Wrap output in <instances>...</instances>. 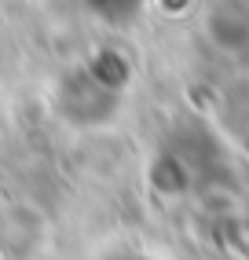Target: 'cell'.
Returning <instances> with one entry per match:
<instances>
[{
    "label": "cell",
    "mask_w": 249,
    "mask_h": 260,
    "mask_svg": "<svg viewBox=\"0 0 249 260\" xmlns=\"http://www.w3.org/2000/svg\"><path fill=\"white\" fill-rule=\"evenodd\" d=\"M129 66L117 59V51H96L81 66H70L55 84V107L74 125H99L110 121L114 107L121 103Z\"/></svg>",
    "instance_id": "6da1fadb"
},
{
    "label": "cell",
    "mask_w": 249,
    "mask_h": 260,
    "mask_svg": "<svg viewBox=\"0 0 249 260\" xmlns=\"http://www.w3.org/2000/svg\"><path fill=\"white\" fill-rule=\"evenodd\" d=\"M81 4L96 22L110 26V29H121V26H132L139 15H143L147 0H81Z\"/></svg>",
    "instance_id": "7a4b0ae2"
},
{
    "label": "cell",
    "mask_w": 249,
    "mask_h": 260,
    "mask_svg": "<svg viewBox=\"0 0 249 260\" xmlns=\"http://www.w3.org/2000/svg\"><path fill=\"white\" fill-rule=\"evenodd\" d=\"M96 260H162V256H154V253L139 249V246H114V249L99 253Z\"/></svg>",
    "instance_id": "3957f363"
}]
</instances>
